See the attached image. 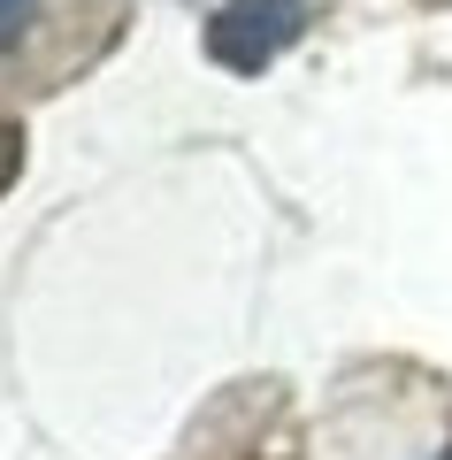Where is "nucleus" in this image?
Masks as SVG:
<instances>
[{
    "label": "nucleus",
    "mask_w": 452,
    "mask_h": 460,
    "mask_svg": "<svg viewBox=\"0 0 452 460\" xmlns=\"http://www.w3.org/2000/svg\"><path fill=\"white\" fill-rule=\"evenodd\" d=\"M299 31H307V8L299 0H223L208 16V54L230 77H261Z\"/></svg>",
    "instance_id": "f257e3e1"
},
{
    "label": "nucleus",
    "mask_w": 452,
    "mask_h": 460,
    "mask_svg": "<svg viewBox=\"0 0 452 460\" xmlns=\"http://www.w3.org/2000/svg\"><path fill=\"white\" fill-rule=\"evenodd\" d=\"M31 16H39V0H0V54L31 31Z\"/></svg>",
    "instance_id": "f03ea898"
},
{
    "label": "nucleus",
    "mask_w": 452,
    "mask_h": 460,
    "mask_svg": "<svg viewBox=\"0 0 452 460\" xmlns=\"http://www.w3.org/2000/svg\"><path fill=\"white\" fill-rule=\"evenodd\" d=\"M16 169H23V131H16V123H0V192L16 184Z\"/></svg>",
    "instance_id": "7ed1b4c3"
},
{
    "label": "nucleus",
    "mask_w": 452,
    "mask_h": 460,
    "mask_svg": "<svg viewBox=\"0 0 452 460\" xmlns=\"http://www.w3.org/2000/svg\"><path fill=\"white\" fill-rule=\"evenodd\" d=\"M437 460H452V438H445V453H437Z\"/></svg>",
    "instance_id": "20e7f679"
}]
</instances>
